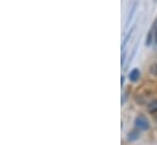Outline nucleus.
Wrapping results in <instances>:
<instances>
[{
	"instance_id": "5",
	"label": "nucleus",
	"mask_w": 157,
	"mask_h": 145,
	"mask_svg": "<svg viewBox=\"0 0 157 145\" xmlns=\"http://www.w3.org/2000/svg\"><path fill=\"white\" fill-rule=\"evenodd\" d=\"M149 111L152 112V113H157V101H152L149 105Z\"/></svg>"
},
{
	"instance_id": "4",
	"label": "nucleus",
	"mask_w": 157,
	"mask_h": 145,
	"mask_svg": "<svg viewBox=\"0 0 157 145\" xmlns=\"http://www.w3.org/2000/svg\"><path fill=\"white\" fill-rule=\"evenodd\" d=\"M155 37V31H150L149 32V34L146 37V45L149 46V45H151V43H152V38Z\"/></svg>"
},
{
	"instance_id": "2",
	"label": "nucleus",
	"mask_w": 157,
	"mask_h": 145,
	"mask_svg": "<svg viewBox=\"0 0 157 145\" xmlns=\"http://www.w3.org/2000/svg\"><path fill=\"white\" fill-rule=\"evenodd\" d=\"M139 78H140V71H139L138 69H134V70L130 71V73H129V79H130L132 82L139 80Z\"/></svg>"
},
{
	"instance_id": "1",
	"label": "nucleus",
	"mask_w": 157,
	"mask_h": 145,
	"mask_svg": "<svg viewBox=\"0 0 157 145\" xmlns=\"http://www.w3.org/2000/svg\"><path fill=\"white\" fill-rule=\"evenodd\" d=\"M135 127L140 131H146V129H149L150 124H149V121L144 116H139L135 120Z\"/></svg>"
},
{
	"instance_id": "6",
	"label": "nucleus",
	"mask_w": 157,
	"mask_h": 145,
	"mask_svg": "<svg viewBox=\"0 0 157 145\" xmlns=\"http://www.w3.org/2000/svg\"><path fill=\"white\" fill-rule=\"evenodd\" d=\"M152 73L157 76V64H155V65L152 66Z\"/></svg>"
},
{
	"instance_id": "7",
	"label": "nucleus",
	"mask_w": 157,
	"mask_h": 145,
	"mask_svg": "<svg viewBox=\"0 0 157 145\" xmlns=\"http://www.w3.org/2000/svg\"><path fill=\"white\" fill-rule=\"evenodd\" d=\"M155 41L157 43V26H156V29H155Z\"/></svg>"
},
{
	"instance_id": "3",
	"label": "nucleus",
	"mask_w": 157,
	"mask_h": 145,
	"mask_svg": "<svg viewBox=\"0 0 157 145\" xmlns=\"http://www.w3.org/2000/svg\"><path fill=\"white\" fill-rule=\"evenodd\" d=\"M140 137V129H134V131H132L129 134H128V140H136L138 138Z\"/></svg>"
}]
</instances>
